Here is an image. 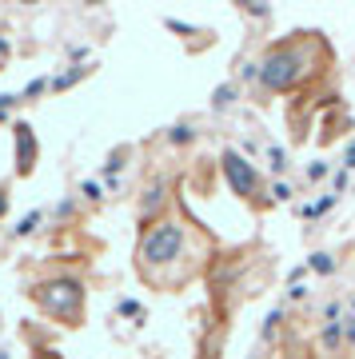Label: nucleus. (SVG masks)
<instances>
[{
    "mask_svg": "<svg viewBox=\"0 0 355 359\" xmlns=\"http://www.w3.org/2000/svg\"><path fill=\"white\" fill-rule=\"evenodd\" d=\"M32 299H36L40 308L48 311V316H56V320H72V327H76L80 320V304H84V292H80L76 280H56V283H44V287H36L32 292Z\"/></svg>",
    "mask_w": 355,
    "mask_h": 359,
    "instance_id": "3",
    "label": "nucleus"
},
{
    "mask_svg": "<svg viewBox=\"0 0 355 359\" xmlns=\"http://www.w3.org/2000/svg\"><path fill=\"white\" fill-rule=\"evenodd\" d=\"M224 176H228L232 192L240 196V200H255V192H260V172H255L243 156L224 152Z\"/></svg>",
    "mask_w": 355,
    "mask_h": 359,
    "instance_id": "4",
    "label": "nucleus"
},
{
    "mask_svg": "<svg viewBox=\"0 0 355 359\" xmlns=\"http://www.w3.org/2000/svg\"><path fill=\"white\" fill-rule=\"evenodd\" d=\"M8 212V196H4V188H0V216Z\"/></svg>",
    "mask_w": 355,
    "mask_h": 359,
    "instance_id": "7",
    "label": "nucleus"
},
{
    "mask_svg": "<svg viewBox=\"0 0 355 359\" xmlns=\"http://www.w3.org/2000/svg\"><path fill=\"white\" fill-rule=\"evenodd\" d=\"M36 164V140H32V128L28 124H16V168L20 176H28Z\"/></svg>",
    "mask_w": 355,
    "mask_h": 359,
    "instance_id": "5",
    "label": "nucleus"
},
{
    "mask_svg": "<svg viewBox=\"0 0 355 359\" xmlns=\"http://www.w3.org/2000/svg\"><path fill=\"white\" fill-rule=\"evenodd\" d=\"M307 76V60L300 56V44H279L264 56V65H260V80H264L267 88H295L300 80Z\"/></svg>",
    "mask_w": 355,
    "mask_h": 359,
    "instance_id": "2",
    "label": "nucleus"
},
{
    "mask_svg": "<svg viewBox=\"0 0 355 359\" xmlns=\"http://www.w3.org/2000/svg\"><path fill=\"white\" fill-rule=\"evenodd\" d=\"M184 256V224L176 219H156L152 228H144L136 248L140 271H152V264H176Z\"/></svg>",
    "mask_w": 355,
    "mask_h": 359,
    "instance_id": "1",
    "label": "nucleus"
},
{
    "mask_svg": "<svg viewBox=\"0 0 355 359\" xmlns=\"http://www.w3.org/2000/svg\"><path fill=\"white\" fill-rule=\"evenodd\" d=\"M0 56H8V44H4V40H0Z\"/></svg>",
    "mask_w": 355,
    "mask_h": 359,
    "instance_id": "8",
    "label": "nucleus"
},
{
    "mask_svg": "<svg viewBox=\"0 0 355 359\" xmlns=\"http://www.w3.org/2000/svg\"><path fill=\"white\" fill-rule=\"evenodd\" d=\"M316 268L319 271H331V256H316Z\"/></svg>",
    "mask_w": 355,
    "mask_h": 359,
    "instance_id": "6",
    "label": "nucleus"
}]
</instances>
